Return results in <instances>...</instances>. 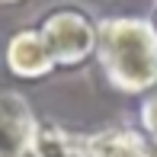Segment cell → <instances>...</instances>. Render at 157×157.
Here are the masks:
<instances>
[{
    "label": "cell",
    "instance_id": "obj_1",
    "mask_svg": "<svg viewBox=\"0 0 157 157\" xmlns=\"http://www.w3.org/2000/svg\"><path fill=\"white\" fill-rule=\"evenodd\" d=\"M99 55L119 87L144 90L157 83V32L147 23H106L99 29Z\"/></svg>",
    "mask_w": 157,
    "mask_h": 157
},
{
    "label": "cell",
    "instance_id": "obj_2",
    "mask_svg": "<svg viewBox=\"0 0 157 157\" xmlns=\"http://www.w3.org/2000/svg\"><path fill=\"white\" fill-rule=\"evenodd\" d=\"M35 35H39V42H42V48H45L52 64H74V61L87 58V52L93 48L90 23L80 13H71V10L48 16L45 26Z\"/></svg>",
    "mask_w": 157,
    "mask_h": 157
},
{
    "label": "cell",
    "instance_id": "obj_3",
    "mask_svg": "<svg viewBox=\"0 0 157 157\" xmlns=\"http://www.w3.org/2000/svg\"><path fill=\"white\" fill-rule=\"evenodd\" d=\"M32 147V116L19 96H0V157H26Z\"/></svg>",
    "mask_w": 157,
    "mask_h": 157
},
{
    "label": "cell",
    "instance_id": "obj_4",
    "mask_svg": "<svg viewBox=\"0 0 157 157\" xmlns=\"http://www.w3.org/2000/svg\"><path fill=\"white\" fill-rule=\"evenodd\" d=\"M90 157H157V147L144 144L135 135L112 132V135H99L90 141Z\"/></svg>",
    "mask_w": 157,
    "mask_h": 157
},
{
    "label": "cell",
    "instance_id": "obj_5",
    "mask_svg": "<svg viewBox=\"0 0 157 157\" xmlns=\"http://www.w3.org/2000/svg\"><path fill=\"white\" fill-rule=\"evenodd\" d=\"M144 122L151 125V132H154V141H157V99H151V103L144 106Z\"/></svg>",
    "mask_w": 157,
    "mask_h": 157
}]
</instances>
